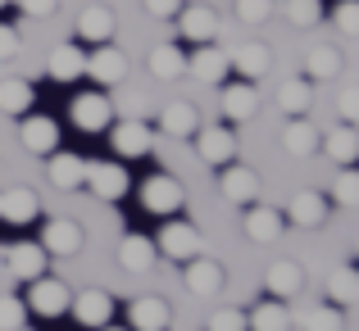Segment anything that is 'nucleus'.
Listing matches in <instances>:
<instances>
[{
  "instance_id": "obj_39",
  "label": "nucleus",
  "mask_w": 359,
  "mask_h": 331,
  "mask_svg": "<svg viewBox=\"0 0 359 331\" xmlns=\"http://www.w3.org/2000/svg\"><path fill=\"white\" fill-rule=\"evenodd\" d=\"M287 23L318 27V23H323V0H287Z\"/></svg>"
},
{
  "instance_id": "obj_33",
  "label": "nucleus",
  "mask_w": 359,
  "mask_h": 331,
  "mask_svg": "<svg viewBox=\"0 0 359 331\" xmlns=\"http://www.w3.org/2000/svg\"><path fill=\"white\" fill-rule=\"evenodd\" d=\"M269 64H273V50L264 41H245L237 55H232V69L241 73L245 82H255V78H264L269 73Z\"/></svg>"
},
{
  "instance_id": "obj_9",
  "label": "nucleus",
  "mask_w": 359,
  "mask_h": 331,
  "mask_svg": "<svg viewBox=\"0 0 359 331\" xmlns=\"http://www.w3.org/2000/svg\"><path fill=\"white\" fill-rule=\"evenodd\" d=\"M18 141H23V150H32V155H55V150H60V122L46 118V113H27V118L18 122Z\"/></svg>"
},
{
  "instance_id": "obj_41",
  "label": "nucleus",
  "mask_w": 359,
  "mask_h": 331,
  "mask_svg": "<svg viewBox=\"0 0 359 331\" xmlns=\"http://www.w3.org/2000/svg\"><path fill=\"white\" fill-rule=\"evenodd\" d=\"M232 9H237V18H241L245 27H259V23H269V18H273V0H237Z\"/></svg>"
},
{
  "instance_id": "obj_45",
  "label": "nucleus",
  "mask_w": 359,
  "mask_h": 331,
  "mask_svg": "<svg viewBox=\"0 0 359 331\" xmlns=\"http://www.w3.org/2000/svg\"><path fill=\"white\" fill-rule=\"evenodd\" d=\"M18 45H23V41H18V32L0 23V64H5V59H14V55H18Z\"/></svg>"
},
{
  "instance_id": "obj_10",
  "label": "nucleus",
  "mask_w": 359,
  "mask_h": 331,
  "mask_svg": "<svg viewBox=\"0 0 359 331\" xmlns=\"http://www.w3.org/2000/svg\"><path fill=\"white\" fill-rule=\"evenodd\" d=\"M187 73H191V78H201V82H210V87H223V82H228V73H232V55H223L219 45L205 41L196 55H187Z\"/></svg>"
},
{
  "instance_id": "obj_40",
  "label": "nucleus",
  "mask_w": 359,
  "mask_h": 331,
  "mask_svg": "<svg viewBox=\"0 0 359 331\" xmlns=\"http://www.w3.org/2000/svg\"><path fill=\"white\" fill-rule=\"evenodd\" d=\"M205 331H250L241 309H214L210 318H205Z\"/></svg>"
},
{
  "instance_id": "obj_28",
  "label": "nucleus",
  "mask_w": 359,
  "mask_h": 331,
  "mask_svg": "<svg viewBox=\"0 0 359 331\" xmlns=\"http://www.w3.org/2000/svg\"><path fill=\"white\" fill-rule=\"evenodd\" d=\"M245 323H250V331H291L296 323H291V314H287V300H259V304L245 314Z\"/></svg>"
},
{
  "instance_id": "obj_48",
  "label": "nucleus",
  "mask_w": 359,
  "mask_h": 331,
  "mask_svg": "<svg viewBox=\"0 0 359 331\" xmlns=\"http://www.w3.org/2000/svg\"><path fill=\"white\" fill-rule=\"evenodd\" d=\"M100 331H132V327H100Z\"/></svg>"
},
{
  "instance_id": "obj_14",
  "label": "nucleus",
  "mask_w": 359,
  "mask_h": 331,
  "mask_svg": "<svg viewBox=\"0 0 359 331\" xmlns=\"http://www.w3.org/2000/svg\"><path fill=\"white\" fill-rule=\"evenodd\" d=\"M41 250L46 254H60V259H69V254L82 250V227L73 218H50L41 227Z\"/></svg>"
},
{
  "instance_id": "obj_21",
  "label": "nucleus",
  "mask_w": 359,
  "mask_h": 331,
  "mask_svg": "<svg viewBox=\"0 0 359 331\" xmlns=\"http://www.w3.org/2000/svg\"><path fill=\"white\" fill-rule=\"evenodd\" d=\"M159 132L164 136H196L201 132V113H196L191 100H168L159 109Z\"/></svg>"
},
{
  "instance_id": "obj_15",
  "label": "nucleus",
  "mask_w": 359,
  "mask_h": 331,
  "mask_svg": "<svg viewBox=\"0 0 359 331\" xmlns=\"http://www.w3.org/2000/svg\"><path fill=\"white\" fill-rule=\"evenodd\" d=\"M128 318H132V331H168V327H173L168 300H159V295L132 300V304H128Z\"/></svg>"
},
{
  "instance_id": "obj_7",
  "label": "nucleus",
  "mask_w": 359,
  "mask_h": 331,
  "mask_svg": "<svg viewBox=\"0 0 359 331\" xmlns=\"http://www.w3.org/2000/svg\"><path fill=\"white\" fill-rule=\"evenodd\" d=\"M46 177H50L55 191H82L87 186V159L55 150V155H46Z\"/></svg>"
},
{
  "instance_id": "obj_16",
  "label": "nucleus",
  "mask_w": 359,
  "mask_h": 331,
  "mask_svg": "<svg viewBox=\"0 0 359 331\" xmlns=\"http://www.w3.org/2000/svg\"><path fill=\"white\" fill-rule=\"evenodd\" d=\"M73 122H78L82 132H105L109 122H114V105H109L100 91H87V96L73 100Z\"/></svg>"
},
{
  "instance_id": "obj_42",
  "label": "nucleus",
  "mask_w": 359,
  "mask_h": 331,
  "mask_svg": "<svg viewBox=\"0 0 359 331\" xmlns=\"http://www.w3.org/2000/svg\"><path fill=\"white\" fill-rule=\"evenodd\" d=\"M332 200L341 204V209H359V173H341V177H337Z\"/></svg>"
},
{
  "instance_id": "obj_6",
  "label": "nucleus",
  "mask_w": 359,
  "mask_h": 331,
  "mask_svg": "<svg viewBox=\"0 0 359 331\" xmlns=\"http://www.w3.org/2000/svg\"><path fill=\"white\" fill-rule=\"evenodd\" d=\"M191 141H196L201 164H210V168H228L232 159H237V136H232L228 127H201Z\"/></svg>"
},
{
  "instance_id": "obj_46",
  "label": "nucleus",
  "mask_w": 359,
  "mask_h": 331,
  "mask_svg": "<svg viewBox=\"0 0 359 331\" xmlns=\"http://www.w3.org/2000/svg\"><path fill=\"white\" fill-rule=\"evenodd\" d=\"M23 5V14H32V18H50L55 9H60V0H18Z\"/></svg>"
},
{
  "instance_id": "obj_18",
  "label": "nucleus",
  "mask_w": 359,
  "mask_h": 331,
  "mask_svg": "<svg viewBox=\"0 0 359 331\" xmlns=\"http://www.w3.org/2000/svg\"><path fill=\"white\" fill-rule=\"evenodd\" d=\"M177 27H182L187 41L205 45V41H214V32H219V14H214L210 5H182L177 9Z\"/></svg>"
},
{
  "instance_id": "obj_43",
  "label": "nucleus",
  "mask_w": 359,
  "mask_h": 331,
  "mask_svg": "<svg viewBox=\"0 0 359 331\" xmlns=\"http://www.w3.org/2000/svg\"><path fill=\"white\" fill-rule=\"evenodd\" d=\"M332 27L346 36H359V0H341V5L332 9Z\"/></svg>"
},
{
  "instance_id": "obj_31",
  "label": "nucleus",
  "mask_w": 359,
  "mask_h": 331,
  "mask_svg": "<svg viewBox=\"0 0 359 331\" xmlns=\"http://www.w3.org/2000/svg\"><path fill=\"white\" fill-rule=\"evenodd\" d=\"M46 73H50L55 82H78L82 73H87V55H82L78 45H55V50H50V64H46Z\"/></svg>"
},
{
  "instance_id": "obj_3",
  "label": "nucleus",
  "mask_w": 359,
  "mask_h": 331,
  "mask_svg": "<svg viewBox=\"0 0 359 331\" xmlns=\"http://www.w3.org/2000/svg\"><path fill=\"white\" fill-rule=\"evenodd\" d=\"M141 204H146L150 213H159V218H168V213H177L187 204V191H182V182H177V177L155 173V177H146V182H141Z\"/></svg>"
},
{
  "instance_id": "obj_1",
  "label": "nucleus",
  "mask_w": 359,
  "mask_h": 331,
  "mask_svg": "<svg viewBox=\"0 0 359 331\" xmlns=\"http://www.w3.org/2000/svg\"><path fill=\"white\" fill-rule=\"evenodd\" d=\"M201 245H205L201 232H196L191 223H182V218H177V223H164V232L155 236V250L164 254L168 263H191L196 254H201Z\"/></svg>"
},
{
  "instance_id": "obj_4",
  "label": "nucleus",
  "mask_w": 359,
  "mask_h": 331,
  "mask_svg": "<svg viewBox=\"0 0 359 331\" xmlns=\"http://www.w3.org/2000/svg\"><path fill=\"white\" fill-rule=\"evenodd\" d=\"M182 281H187V290H191V295L210 300V295H219V290L228 286V272H223V263L196 254L191 263H182Z\"/></svg>"
},
{
  "instance_id": "obj_51",
  "label": "nucleus",
  "mask_w": 359,
  "mask_h": 331,
  "mask_svg": "<svg viewBox=\"0 0 359 331\" xmlns=\"http://www.w3.org/2000/svg\"><path fill=\"white\" fill-rule=\"evenodd\" d=\"M355 250H359V245H355Z\"/></svg>"
},
{
  "instance_id": "obj_50",
  "label": "nucleus",
  "mask_w": 359,
  "mask_h": 331,
  "mask_svg": "<svg viewBox=\"0 0 359 331\" xmlns=\"http://www.w3.org/2000/svg\"><path fill=\"white\" fill-rule=\"evenodd\" d=\"M5 5H9V0H0V9H5Z\"/></svg>"
},
{
  "instance_id": "obj_36",
  "label": "nucleus",
  "mask_w": 359,
  "mask_h": 331,
  "mask_svg": "<svg viewBox=\"0 0 359 331\" xmlns=\"http://www.w3.org/2000/svg\"><path fill=\"white\" fill-rule=\"evenodd\" d=\"M327 295H332V304H355L359 300V268H337L332 281H327Z\"/></svg>"
},
{
  "instance_id": "obj_35",
  "label": "nucleus",
  "mask_w": 359,
  "mask_h": 331,
  "mask_svg": "<svg viewBox=\"0 0 359 331\" xmlns=\"http://www.w3.org/2000/svg\"><path fill=\"white\" fill-rule=\"evenodd\" d=\"M150 73H155L159 82H173V78H182L187 73V55L177 50V45H155V50H150Z\"/></svg>"
},
{
  "instance_id": "obj_49",
  "label": "nucleus",
  "mask_w": 359,
  "mask_h": 331,
  "mask_svg": "<svg viewBox=\"0 0 359 331\" xmlns=\"http://www.w3.org/2000/svg\"><path fill=\"white\" fill-rule=\"evenodd\" d=\"M0 272H5V250H0Z\"/></svg>"
},
{
  "instance_id": "obj_17",
  "label": "nucleus",
  "mask_w": 359,
  "mask_h": 331,
  "mask_svg": "<svg viewBox=\"0 0 359 331\" xmlns=\"http://www.w3.org/2000/svg\"><path fill=\"white\" fill-rule=\"evenodd\" d=\"M245 236H250L255 245H273V241H282V232H287V218H282L278 209H264V204H255V209H245Z\"/></svg>"
},
{
  "instance_id": "obj_32",
  "label": "nucleus",
  "mask_w": 359,
  "mask_h": 331,
  "mask_svg": "<svg viewBox=\"0 0 359 331\" xmlns=\"http://www.w3.org/2000/svg\"><path fill=\"white\" fill-rule=\"evenodd\" d=\"M278 105H282V113H287V118H305L309 105H314V82H309V78H291V82H282Z\"/></svg>"
},
{
  "instance_id": "obj_19",
  "label": "nucleus",
  "mask_w": 359,
  "mask_h": 331,
  "mask_svg": "<svg viewBox=\"0 0 359 331\" xmlns=\"http://www.w3.org/2000/svg\"><path fill=\"white\" fill-rule=\"evenodd\" d=\"M155 259H159V250H155V241H150V236L123 232V241H118V263H123L128 272H150V268H155Z\"/></svg>"
},
{
  "instance_id": "obj_44",
  "label": "nucleus",
  "mask_w": 359,
  "mask_h": 331,
  "mask_svg": "<svg viewBox=\"0 0 359 331\" xmlns=\"http://www.w3.org/2000/svg\"><path fill=\"white\" fill-rule=\"evenodd\" d=\"M337 113H341V122H359V82L337 96Z\"/></svg>"
},
{
  "instance_id": "obj_29",
  "label": "nucleus",
  "mask_w": 359,
  "mask_h": 331,
  "mask_svg": "<svg viewBox=\"0 0 359 331\" xmlns=\"http://www.w3.org/2000/svg\"><path fill=\"white\" fill-rule=\"evenodd\" d=\"M114 27H118V18H114L109 5H87L78 14V32L87 36V41H96V45H105L109 36H114Z\"/></svg>"
},
{
  "instance_id": "obj_38",
  "label": "nucleus",
  "mask_w": 359,
  "mask_h": 331,
  "mask_svg": "<svg viewBox=\"0 0 359 331\" xmlns=\"http://www.w3.org/2000/svg\"><path fill=\"white\" fill-rule=\"evenodd\" d=\"M27 323V300L14 290H0V331H23Z\"/></svg>"
},
{
  "instance_id": "obj_37",
  "label": "nucleus",
  "mask_w": 359,
  "mask_h": 331,
  "mask_svg": "<svg viewBox=\"0 0 359 331\" xmlns=\"http://www.w3.org/2000/svg\"><path fill=\"white\" fill-rule=\"evenodd\" d=\"M305 331H341L346 318H341V304H314L305 318H300Z\"/></svg>"
},
{
  "instance_id": "obj_34",
  "label": "nucleus",
  "mask_w": 359,
  "mask_h": 331,
  "mask_svg": "<svg viewBox=\"0 0 359 331\" xmlns=\"http://www.w3.org/2000/svg\"><path fill=\"white\" fill-rule=\"evenodd\" d=\"M341 50L337 45H314V50L305 55V78L309 82H332L337 73H341Z\"/></svg>"
},
{
  "instance_id": "obj_8",
  "label": "nucleus",
  "mask_w": 359,
  "mask_h": 331,
  "mask_svg": "<svg viewBox=\"0 0 359 331\" xmlns=\"http://www.w3.org/2000/svg\"><path fill=\"white\" fill-rule=\"evenodd\" d=\"M5 272L14 281H36V277H46V250H41V241H18V245H9L5 250Z\"/></svg>"
},
{
  "instance_id": "obj_30",
  "label": "nucleus",
  "mask_w": 359,
  "mask_h": 331,
  "mask_svg": "<svg viewBox=\"0 0 359 331\" xmlns=\"http://www.w3.org/2000/svg\"><path fill=\"white\" fill-rule=\"evenodd\" d=\"M32 100H36V91H32L27 78H5V82H0V113H9V118H27V113H32Z\"/></svg>"
},
{
  "instance_id": "obj_22",
  "label": "nucleus",
  "mask_w": 359,
  "mask_h": 331,
  "mask_svg": "<svg viewBox=\"0 0 359 331\" xmlns=\"http://www.w3.org/2000/svg\"><path fill=\"white\" fill-rule=\"evenodd\" d=\"M255 109H259V96H255V82H223V118L228 122H245L255 118Z\"/></svg>"
},
{
  "instance_id": "obj_24",
  "label": "nucleus",
  "mask_w": 359,
  "mask_h": 331,
  "mask_svg": "<svg viewBox=\"0 0 359 331\" xmlns=\"http://www.w3.org/2000/svg\"><path fill=\"white\" fill-rule=\"evenodd\" d=\"M87 73L100 82V87H114V82H123L128 78V55L123 50H114V45H100L96 55H87Z\"/></svg>"
},
{
  "instance_id": "obj_13",
  "label": "nucleus",
  "mask_w": 359,
  "mask_h": 331,
  "mask_svg": "<svg viewBox=\"0 0 359 331\" xmlns=\"http://www.w3.org/2000/svg\"><path fill=\"white\" fill-rule=\"evenodd\" d=\"M323 218H327L323 191H296V195H291V204H287V223H291V227H300V232H314V227H323Z\"/></svg>"
},
{
  "instance_id": "obj_11",
  "label": "nucleus",
  "mask_w": 359,
  "mask_h": 331,
  "mask_svg": "<svg viewBox=\"0 0 359 331\" xmlns=\"http://www.w3.org/2000/svg\"><path fill=\"white\" fill-rule=\"evenodd\" d=\"M109 132H114V150L123 159H141V155H150V146H155V132L146 127L141 118H123V122H109Z\"/></svg>"
},
{
  "instance_id": "obj_25",
  "label": "nucleus",
  "mask_w": 359,
  "mask_h": 331,
  "mask_svg": "<svg viewBox=\"0 0 359 331\" xmlns=\"http://www.w3.org/2000/svg\"><path fill=\"white\" fill-rule=\"evenodd\" d=\"M264 286H269L273 300H291V295H300V286H305V268L291 263V259H278L269 272H264Z\"/></svg>"
},
{
  "instance_id": "obj_12",
  "label": "nucleus",
  "mask_w": 359,
  "mask_h": 331,
  "mask_svg": "<svg viewBox=\"0 0 359 331\" xmlns=\"http://www.w3.org/2000/svg\"><path fill=\"white\" fill-rule=\"evenodd\" d=\"M73 318H78L82 327L100 331L109 327V318H114V300H109V290H82V295H73Z\"/></svg>"
},
{
  "instance_id": "obj_27",
  "label": "nucleus",
  "mask_w": 359,
  "mask_h": 331,
  "mask_svg": "<svg viewBox=\"0 0 359 331\" xmlns=\"http://www.w3.org/2000/svg\"><path fill=\"white\" fill-rule=\"evenodd\" d=\"M282 150L296 155V159H309L314 150H323V132H318L314 122H305V118H291L287 132H282Z\"/></svg>"
},
{
  "instance_id": "obj_23",
  "label": "nucleus",
  "mask_w": 359,
  "mask_h": 331,
  "mask_svg": "<svg viewBox=\"0 0 359 331\" xmlns=\"http://www.w3.org/2000/svg\"><path fill=\"white\" fill-rule=\"evenodd\" d=\"M36 213H41V200H36L32 186H14V191H0V218H5V223L23 227V223H32Z\"/></svg>"
},
{
  "instance_id": "obj_26",
  "label": "nucleus",
  "mask_w": 359,
  "mask_h": 331,
  "mask_svg": "<svg viewBox=\"0 0 359 331\" xmlns=\"http://www.w3.org/2000/svg\"><path fill=\"white\" fill-rule=\"evenodd\" d=\"M323 150H327V159L341 164V168L359 164V127H355V122H341V127L323 132Z\"/></svg>"
},
{
  "instance_id": "obj_20",
  "label": "nucleus",
  "mask_w": 359,
  "mask_h": 331,
  "mask_svg": "<svg viewBox=\"0 0 359 331\" xmlns=\"http://www.w3.org/2000/svg\"><path fill=\"white\" fill-rule=\"evenodd\" d=\"M219 191L228 195L232 204H255V195H259V177H255L245 164L232 159V164L223 168V177H219Z\"/></svg>"
},
{
  "instance_id": "obj_5",
  "label": "nucleus",
  "mask_w": 359,
  "mask_h": 331,
  "mask_svg": "<svg viewBox=\"0 0 359 331\" xmlns=\"http://www.w3.org/2000/svg\"><path fill=\"white\" fill-rule=\"evenodd\" d=\"M69 304H73L69 286L55 281V277H36L32 290H27V309H32L36 318H60V314H69Z\"/></svg>"
},
{
  "instance_id": "obj_47",
  "label": "nucleus",
  "mask_w": 359,
  "mask_h": 331,
  "mask_svg": "<svg viewBox=\"0 0 359 331\" xmlns=\"http://www.w3.org/2000/svg\"><path fill=\"white\" fill-rule=\"evenodd\" d=\"M177 9H182V0H146V14L155 18H177Z\"/></svg>"
},
{
  "instance_id": "obj_2",
  "label": "nucleus",
  "mask_w": 359,
  "mask_h": 331,
  "mask_svg": "<svg viewBox=\"0 0 359 331\" xmlns=\"http://www.w3.org/2000/svg\"><path fill=\"white\" fill-rule=\"evenodd\" d=\"M128 186H132L128 168L114 164V159H96V164H87V191L96 195V200L114 204V200H123V195H128Z\"/></svg>"
}]
</instances>
